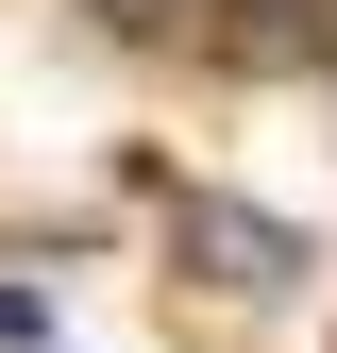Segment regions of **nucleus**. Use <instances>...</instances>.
Listing matches in <instances>:
<instances>
[{
    "instance_id": "nucleus-2",
    "label": "nucleus",
    "mask_w": 337,
    "mask_h": 353,
    "mask_svg": "<svg viewBox=\"0 0 337 353\" xmlns=\"http://www.w3.org/2000/svg\"><path fill=\"white\" fill-rule=\"evenodd\" d=\"M102 17H118V34H168V17H186V0H102Z\"/></svg>"
},
{
    "instance_id": "nucleus-1",
    "label": "nucleus",
    "mask_w": 337,
    "mask_h": 353,
    "mask_svg": "<svg viewBox=\"0 0 337 353\" xmlns=\"http://www.w3.org/2000/svg\"><path fill=\"white\" fill-rule=\"evenodd\" d=\"M186 252H202V286H236V303H270L304 252H287V219H236V202H186Z\"/></svg>"
}]
</instances>
